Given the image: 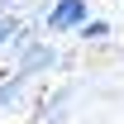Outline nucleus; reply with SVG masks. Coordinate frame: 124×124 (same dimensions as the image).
<instances>
[{
	"instance_id": "7ed1b4c3",
	"label": "nucleus",
	"mask_w": 124,
	"mask_h": 124,
	"mask_svg": "<svg viewBox=\"0 0 124 124\" xmlns=\"http://www.w3.org/2000/svg\"><path fill=\"white\" fill-rule=\"evenodd\" d=\"M19 29H24V24H19L15 15H0V48H5V43H15V38H19Z\"/></svg>"
},
{
	"instance_id": "39448f33",
	"label": "nucleus",
	"mask_w": 124,
	"mask_h": 124,
	"mask_svg": "<svg viewBox=\"0 0 124 124\" xmlns=\"http://www.w3.org/2000/svg\"><path fill=\"white\" fill-rule=\"evenodd\" d=\"M105 33H110L105 19H86V24H81V38H91V43H95V38H105Z\"/></svg>"
},
{
	"instance_id": "423d86ee",
	"label": "nucleus",
	"mask_w": 124,
	"mask_h": 124,
	"mask_svg": "<svg viewBox=\"0 0 124 124\" xmlns=\"http://www.w3.org/2000/svg\"><path fill=\"white\" fill-rule=\"evenodd\" d=\"M0 5H10V0H0Z\"/></svg>"
},
{
	"instance_id": "f03ea898",
	"label": "nucleus",
	"mask_w": 124,
	"mask_h": 124,
	"mask_svg": "<svg viewBox=\"0 0 124 124\" xmlns=\"http://www.w3.org/2000/svg\"><path fill=\"white\" fill-rule=\"evenodd\" d=\"M53 62H57V53H53V48L48 43H24V57H19V72H24V77H38V72H48V67H53Z\"/></svg>"
},
{
	"instance_id": "20e7f679",
	"label": "nucleus",
	"mask_w": 124,
	"mask_h": 124,
	"mask_svg": "<svg viewBox=\"0 0 124 124\" xmlns=\"http://www.w3.org/2000/svg\"><path fill=\"white\" fill-rule=\"evenodd\" d=\"M19 86H24V72H19V77H10L5 86H0V110H5V105H15V95H19Z\"/></svg>"
},
{
	"instance_id": "f257e3e1",
	"label": "nucleus",
	"mask_w": 124,
	"mask_h": 124,
	"mask_svg": "<svg viewBox=\"0 0 124 124\" xmlns=\"http://www.w3.org/2000/svg\"><path fill=\"white\" fill-rule=\"evenodd\" d=\"M86 19H91L86 0H57V5L48 10V29H53V33H81Z\"/></svg>"
}]
</instances>
